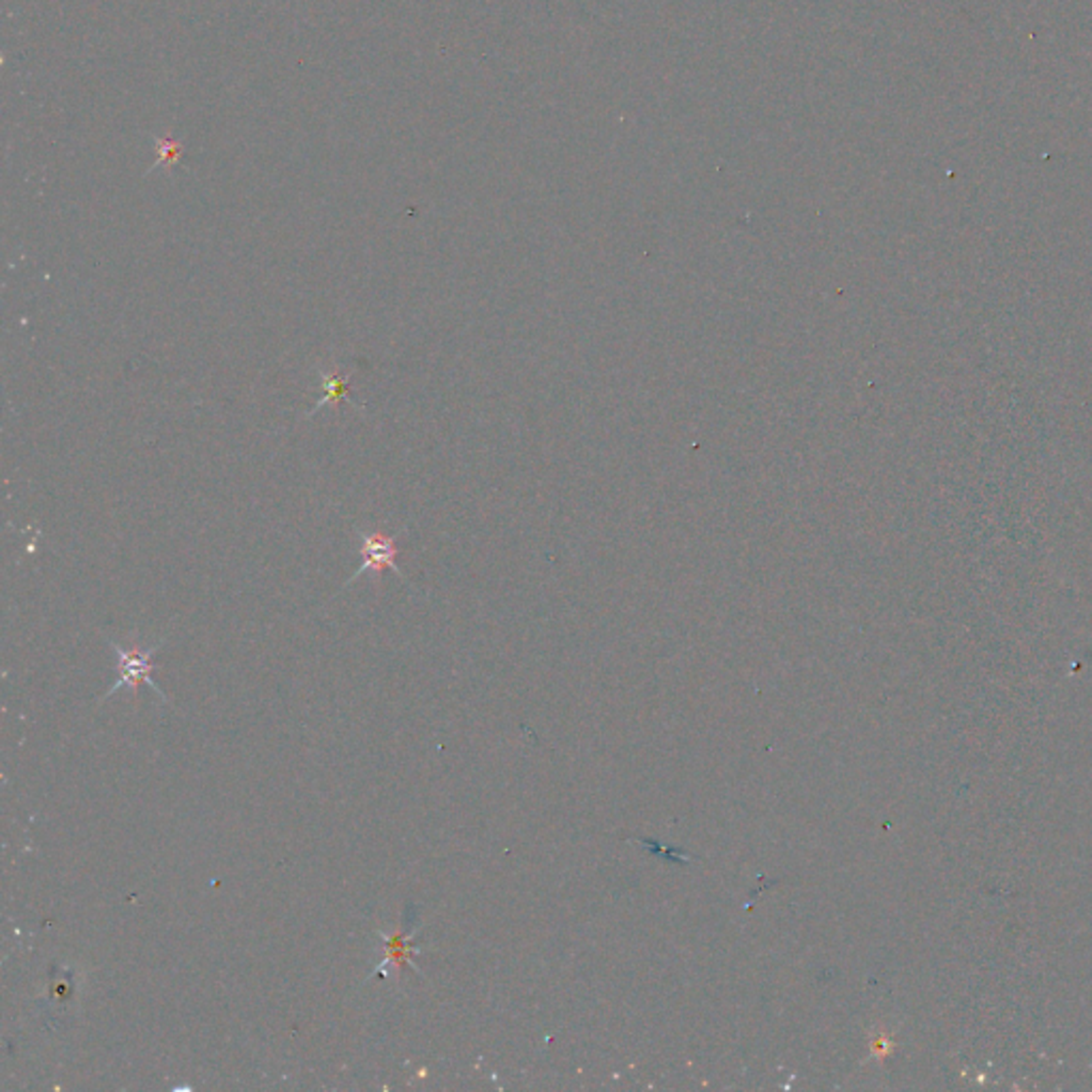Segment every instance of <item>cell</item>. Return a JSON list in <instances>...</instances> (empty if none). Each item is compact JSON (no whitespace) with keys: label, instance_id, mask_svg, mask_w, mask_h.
Wrapping results in <instances>:
<instances>
[{"label":"cell","instance_id":"obj_3","mask_svg":"<svg viewBox=\"0 0 1092 1092\" xmlns=\"http://www.w3.org/2000/svg\"><path fill=\"white\" fill-rule=\"evenodd\" d=\"M423 924H416V926H406L401 932H395V935H389V932L384 930H378V937L382 939V947H384V959L380 960V964H376L374 971L367 975V981L374 979V977H389L391 973L395 975H399L398 971L410 967L418 975H423L421 969L416 967L413 956L423 954V945H416V935L421 932Z\"/></svg>","mask_w":1092,"mask_h":1092},{"label":"cell","instance_id":"obj_1","mask_svg":"<svg viewBox=\"0 0 1092 1092\" xmlns=\"http://www.w3.org/2000/svg\"><path fill=\"white\" fill-rule=\"evenodd\" d=\"M109 647H112V651L116 655V670H117V677H116V683L109 687V692H105L101 695V702L112 698L114 694H117L120 690H126V687H137L139 683L148 685L149 690L158 694V698L163 702H167V695L163 694L161 687L152 677L154 672V655L158 653V648L164 645V638L158 640L156 645H149L146 648L141 647H124V645H117L116 640L109 638L107 640Z\"/></svg>","mask_w":1092,"mask_h":1092},{"label":"cell","instance_id":"obj_2","mask_svg":"<svg viewBox=\"0 0 1092 1092\" xmlns=\"http://www.w3.org/2000/svg\"><path fill=\"white\" fill-rule=\"evenodd\" d=\"M401 532L403 529H399V532L395 536H384V534H378V532H367V529H363V527H354V534H357V538L361 540V553H363V557H366V561H363V564L357 568V572H354L351 579L342 585V589H348L354 581H359L361 576H366L367 572H374L380 579V569H384V568L393 569V572L398 574L401 581H406L403 579L401 568L398 566V561H395L399 555L398 538L401 536Z\"/></svg>","mask_w":1092,"mask_h":1092},{"label":"cell","instance_id":"obj_4","mask_svg":"<svg viewBox=\"0 0 1092 1092\" xmlns=\"http://www.w3.org/2000/svg\"><path fill=\"white\" fill-rule=\"evenodd\" d=\"M319 378H320V384H322V398L319 399V403L307 413L305 416L312 418L316 413H320L322 408L327 406H335L339 401H351L357 410H366V403L363 401H354V398L351 395V378L354 374V369L346 371H329V369H322L319 367Z\"/></svg>","mask_w":1092,"mask_h":1092},{"label":"cell","instance_id":"obj_5","mask_svg":"<svg viewBox=\"0 0 1092 1092\" xmlns=\"http://www.w3.org/2000/svg\"><path fill=\"white\" fill-rule=\"evenodd\" d=\"M70 992H73V984H67V981H54L52 991H50V999L54 996L58 1003L60 1001H67Z\"/></svg>","mask_w":1092,"mask_h":1092}]
</instances>
